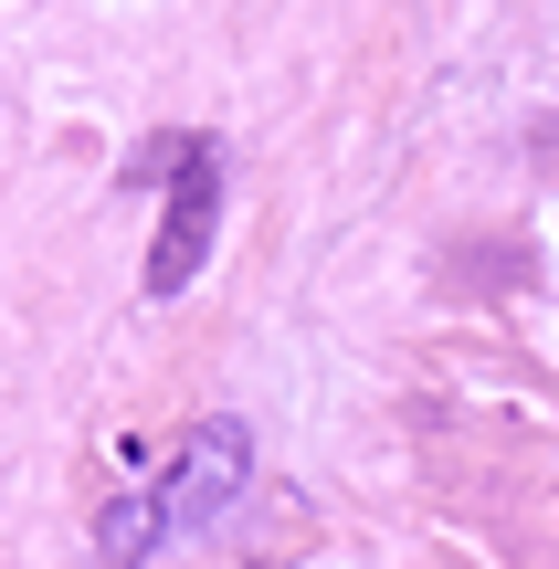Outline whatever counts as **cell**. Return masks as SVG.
I'll return each instance as SVG.
<instances>
[{
	"instance_id": "cell-1",
	"label": "cell",
	"mask_w": 559,
	"mask_h": 569,
	"mask_svg": "<svg viewBox=\"0 0 559 569\" xmlns=\"http://www.w3.org/2000/svg\"><path fill=\"white\" fill-rule=\"evenodd\" d=\"M243 486H253V432L232 422V411H201V422L169 443V465L148 475L138 496H117V507L96 517V559L138 569V559L180 549V538H201L211 517L243 507Z\"/></svg>"
},
{
	"instance_id": "cell-2",
	"label": "cell",
	"mask_w": 559,
	"mask_h": 569,
	"mask_svg": "<svg viewBox=\"0 0 559 569\" xmlns=\"http://www.w3.org/2000/svg\"><path fill=\"white\" fill-rule=\"evenodd\" d=\"M211 232H222V148H211V138H190V159L169 169L159 243H148V296H180V284L211 264Z\"/></svg>"
}]
</instances>
